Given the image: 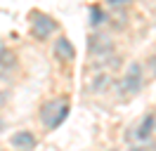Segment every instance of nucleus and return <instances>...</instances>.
Returning <instances> with one entry per match:
<instances>
[{
    "instance_id": "obj_1",
    "label": "nucleus",
    "mask_w": 156,
    "mask_h": 151,
    "mask_svg": "<svg viewBox=\"0 0 156 151\" xmlns=\"http://www.w3.org/2000/svg\"><path fill=\"white\" fill-rule=\"evenodd\" d=\"M142 85H144L142 64H140V61H130L128 68H126V76L118 80V90H121V94L130 97V94H137V92H140V90H142Z\"/></svg>"
},
{
    "instance_id": "obj_17",
    "label": "nucleus",
    "mask_w": 156,
    "mask_h": 151,
    "mask_svg": "<svg viewBox=\"0 0 156 151\" xmlns=\"http://www.w3.org/2000/svg\"><path fill=\"white\" fill-rule=\"evenodd\" d=\"M111 151H118V149H111Z\"/></svg>"
},
{
    "instance_id": "obj_15",
    "label": "nucleus",
    "mask_w": 156,
    "mask_h": 151,
    "mask_svg": "<svg viewBox=\"0 0 156 151\" xmlns=\"http://www.w3.org/2000/svg\"><path fill=\"white\" fill-rule=\"evenodd\" d=\"M5 130V121H2V118H0V132Z\"/></svg>"
},
{
    "instance_id": "obj_7",
    "label": "nucleus",
    "mask_w": 156,
    "mask_h": 151,
    "mask_svg": "<svg viewBox=\"0 0 156 151\" xmlns=\"http://www.w3.org/2000/svg\"><path fill=\"white\" fill-rule=\"evenodd\" d=\"M55 54L62 57L64 61H71V59L76 57V50H73V45H71L69 38H57V43H55Z\"/></svg>"
},
{
    "instance_id": "obj_14",
    "label": "nucleus",
    "mask_w": 156,
    "mask_h": 151,
    "mask_svg": "<svg viewBox=\"0 0 156 151\" xmlns=\"http://www.w3.org/2000/svg\"><path fill=\"white\" fill-rule=\"evenodd\" d=\"M149 68H151V71H154V76H156V57H151V59H149Z\"/></svg>"
},
{
    "instance_id": "obj_4",
    "label": "nucleus",
    "mask_w": 156,
    "mask_h": 151,
    "mask_svg": "<svg viewBox=\"0 0 156 151\" xmlns=\"http://www.w3.org/2000/svg\"><path fill=\"white\" fill-rule=\"evenodd\" d=\"M10 144L17 151H33V149H36V144H38V139H36V135H33V132L21 130V132H14V135H12Z\"/></svg>"
},
{
    "instance_id": "obj_8",
    "label": "nucleus",
    "mask_w": 156,
    "mask_h": 151,
    "mask_svg": "<svg viewBox=\"0 0 156 151\" xmlns=\"http://www.w3.org/2000/svg\"><path fill=\"white\" fill-rule=\"evenodd\" d=\"M14 66H17V54H14L12 50H7V47H2V50H0V68H2V71H10Z\"/></svg>"
},
{
    "instance_id": "obj_9",
    "label": "nucleus",
    "mask_w": 156,
    "mask_h": 151,
    "mask_svg": "<svg viewBox=\"0 0 156 151\" xmlns=\"http://www.w3.org/2000/svg\"><path fill=\"white\" fill-rule=\"evenodd\" d=\"M109 80H111V78H109L107 73H97V76H92L90 90H92V92H102V90H104V87L109 85Z\"/></svg>"
},
{
    "instance_id": "obj_3",
    "label": "nucleus",
    "mask_w": 156,
    "mask_h": 151,
    "mask_svg": "<svg viewBox=\"0 0 156 151\" xmlns=\"http://www.w3.org/2000/svg\"><path fill=\"white\" fill-rule=\"evenodd\" d=\"M57 31V21L48 14H33V36L38 38V40H45L48 36H52Z\"/></svg>"
},
{
    "instance_id": "obj_6",
    "label": "nucleus",
    "mask_w": 156,
    "mask_h": 151,
    "mask_svg": "<svg viewBox=\"0 0 156 151\" xmlns=\"http://www.w3.org/2000/svg\"><path fill=\"white\" fill-rule=\"evenodd\" d=\"M62 104H64V102H59V99H50V102H45L43 106H40L38 118H40V123H43V125H45L48 130H50V125H52V121H55L57 111L62 109Z\"/></svg>"
},
{
    "instance_id": "obj_13",
    "label": "nucleus",
    "mask_w": 156,
    "mask_h": 151,
    "mask_svg": "<svg viewBox=\"0 0 156 151\" xmlns=\"http://www.w3.org/2000/svg\"><path fill=\"white\" fill-rule=\"evenodd\" d=\"M7 94H10L7 90H0V106H2V104L7 102Z\"/></svg>"
},
{
    "instance_id": "obj_5",
    "label": "nucleus",
    "mask_w": 156,
    "mask_h": 151,
    "mask_svg": "<svg viewBox=\"0 0 156 151\" xmlns=\"http://www.w3.org/2000/svg\"><path fill=\"white\" fill-rule=\"evenodd\" d=\"M154 130H156V113H147L142 118V123L135 128V137L140 142H147V139H151Z\"/></svg>"
},
{
    "instance_id": "obj_2",
    "label": "nucleus",
    "mask_w": 156,
    "mask_h": 151,
    "mask_svg": "<svg viewBox=\"0 0 156 151\" xmlns=\"http://www.w3.org/2000/svg\"><path fill=\"white\" fill-rule=\"evenodd\" d=\"M88 47H90V57H95V59H104V57L114 54V40L109 36H90Z\"/></svg>"
},
{
    "instance_id": "obj_11",
    "label": "nucleus",
    "mask_w": 156,
    "mask_h": 151,
    "mask_svg": "<svg viewBox=\"0 0 156 151\" xmlns=\"http://www.w3.org/2000/svg\"><path fill=\"white\" fill-rule=\"evenodd\" d=\"M104 19H107V14L102 12V7H97V5H92V7H90V24H92V26L104 24Z\"/></svg>"
},
{
    "instance_id": "obj_18",
    "label": "nucleus",
    "mask_w": 156,
    "mask_h": 151,
    "mask_svg": "<svg viewBox=\"0 0 156 151\" xmlns=\"http://www.w3.org/2000/svg\"><path fill=\"white\" fill-rule=\"evenodd\" d=\"M0 151H5V149H0Z\"/></svg>"
},
{
    "instance_id": "obj_16",
    "label": "nucleus",
    "mask_w": 156,
    "mask_h": 151,
    "mask_svg": "<svg viewBox=\"0 0 156 151\" xmlns=\"http://www.w3.org/2000/svg\"><path fill=\"white\" fill-rule=\"evenodd\" d=\"M130 151H144V149H140V146H133V149H130Z\"/></svg>"
},
{
    "instance_id": "obj_10",
    "label": "nucleus",
    "mask_w": 156,
    "mask_h": 151,
    "mask_svg": "<svg viewBox=\"0 0 156 151\" xmlns=\"http://www.w3.org/2000/svg\"><path fill=\"white\" fill-rule=\"evenodd\" d=\"M69 111H71V106H69V104L64 102V104H62V109H59V111H57V116H55V121H52V125H50V130H57L59 125H62V123L66 121Z\"/></svg>"
},
{
    "instance_id": "obj_12",
    "label": "nucleus",
    "mask_w": 156,
    "mask_h": 151,
    "mask_svg": "<svg viewBox=\"0 0 156 151\" xmlns=\"http://www.w3.org/2000/svg\"><path fill=\"white\" fill-rule=\"evenodd\" d=\"M109 5H116V7H121V5H130L133 0H107Z\"/></svg>"
}]
</instances>
